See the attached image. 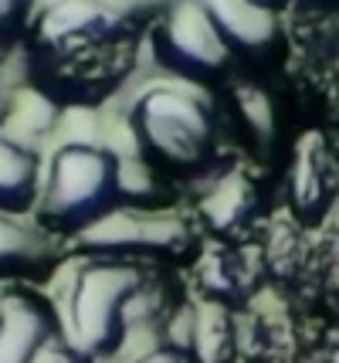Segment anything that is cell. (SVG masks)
Instances as JSON below:
<instances>
[{"label":"cell","mask_w":339,"mask_h":363,"mask_svg":"<svg viewBox=\"0 0 339 363\" xmlns=\"http://www.w3.org/2000/svg\"><path fill=\"white\" fill-rule=\"evenodd\" d=\"M68 258L65 241L41 231L34 218L0 211V282L38 285Z\"/></svg>","instance_id":"obj_10"},{"label":"cell","mask_w":339,"mask_h":363,"mask_svg":"<svg viewBox=\"0 0 339 363\" xmlns=\"http://www.w3.org/2000/svg\"><path fill=\"white\" fill-rule=\"evenodd\" d=\"M58 340H65L58 306L38 285L0 289V363H38Z\"/></svg>","instance_id":"obj_8"},{"label":"cell","mask_w":339,"mask_h":363,"mask_svg":"<svg viewBox=\"0 0 339 363\" xmlns=\"http://www.w3.org/2000/svg\"><path fill=\"white\" fill-rule=\"evenodd\" d=\"M130 363H197V360L190 350L173 343V340H156L153 347H146L143 353H136Z\"/></svg>","instance_id":"obj_17"},{"label":"cell","mask_w":339,"mask_h":363,"mask_svg":"<svg viewBox=\"0 0 339 363\" xmlns=\"http://www.w3.org/2000/svg\"><path fill=\"white\" fill-rule=\"evenodd\" d=\"M130 207L126 160L98 143H65L51 153L34 204V224L58 241H75Z\"/></svg>","instance_id":"obj_4"},{"label":"cell","mask_w":339,"mask_h":363,"mask_svg":"<svg viewBox=\"0 0 339 363\" xmlns=\"http://www.w3.org/2000/svg\"><path fill=\"white\" fill-rule=\"evenodd\" d=\"M258 248L248 252V245H221L214 241L207 252L194 258V282L207 302H221L227 309H241L251 302L261 282Z\"/></svg>","instance_id":"obj_11"},{"label":"cell","mask_w":339,"mask_h":363,"mask_svg":"<svg viewBox=\"0 0 339 363\" xmlns=\"http://www.w3.org/2000/svg\"><path fill=\"white\" fill-rule=\"evenodd\" d=\"M285 201L292 221L316 231L339 201V157L323 133H306L295 143L285 170Z\"/></svg>","instance_id":"obj_7"},{"label":"cell","mask_w":339,"mask_h":363,"mask_svg":"<svg viewBox=\"0 0 339 363\" xmlns=\"http://www.w3.org/2000/svg\"><path fill=\"white\" fill-rule=\"evenodd\" d=\"M221 34L234 51V58H268L282 41L278 14H265L255 7H244L238 0H207Z\"/></svg>","instance_id":"obj_13"},{"label":"cell","mask_w":339,"mask_h":363,"mask_svg":"<svg viewBox=\"0 0 339 363\" xmlns=\"http://www.w3.org/2000/svg\"><path fill=\"white\" fill-rule=\"evenodd\" d=\"M227 109L238 119V129L244 133V140L251 143V150L258 157H272L275 133H278V116H275L272 95L265 92L255 82H231L227 85Z\"/></svg>","instance_id":"obj_14"},{"label":"cell","mask_w":339,"mask_h":363,"mask_svg":"<svg viewBox=\"0 0 339 363\" xmlns=\"http://www.w3.org/2000/svg\"><path fill=\"white\" fill-rule=\"evenodd\" d=\"M31 11L34 0H0V51H7L11 41H21Z\"/></svg>","instance_id":"obj_16"},{"label":"cell","mask_w":339,"mask_h":363,"mask_svg":"<svg viewBox=\"0 0 339 363\" xmlns=\"http://www.w3.org/2000/svg\"><path fill=\"white\" fill-rule=\"evenodd\" d=\"M244 7H255V11H265V14H282L292 0H238Z\"/></svg>","instance_id":"obj_20"},{"label":"cell","mask_w":339,"mask_h":363,"mask_svg":"<svg viewBox=\"0 0 339 363\" xmlns=\"http://www.w3.org/2000/svg\"><path fill=\"white\" fill-rule=\"evenodd\" d=\"M323 11H339V0H316Z\"/></svg>","instance_id":"obj_21"},{"label":"cell","mask_w":339,"mask_h":363,"mask_svg":"<svg viewBox=\"0 0 339 363\" xmlns=\"http://www.w3.org/2000/svg\"><path fill=\"white\" fill-rule=\"evenodd\" d=\"M329 21L312 34V68L329 92L339 95V11H326Z\"/></svg>","instance_id":"obj_15"},{"label":"cell","mask_w":339,"mask_h":363,"mask_svg":"<svg viewBox=\"0 0 339 363\" xmlns=\"http://www.w3.org/2000/svg\"><path fill=\"white\" fill-rule=\"evenodd\" d=\"M146 45L156 68L183 85H217L234 68V51L207 0H166L149 21Z\"/></svg>","instance_id":"obj_5"},{"label":"cell","mask_w":339,"mask_h":363,"mask_svg":"<svg viewBox=\"0 0 339 363\" xmlns=\"http://www.w3.org/2000/svg\"><path fill=\"white\" fill-rule=\"evenodd\" d=\"M14 116V92L7 85V51H0V129Z\"/></svg>","instance_id":"obj_19"},{"label":"cell","mask_w":339,"mask_h":363,"mask_svg":"<svg viewBox=\"0 0 339 363\" xmlns=\"http://www.w3.org/2000/svg\"><path fill=\"white\" fill-rule=\"evenodd\" d=\"M38 363H96V360L85 357L81 350H75L68 340H58V343H51V347L45 350V357Z\"/></svg>","instance_id":"obj_18"},{"label":"cell","mask_w":339,"mask_h":363,"mask_svg":"<svg viewBox=\"0 0 339 363\" xmlns=\"http://www.w3.org/2000/svg\"><path fill=\"white\" fill-rule=\"evenodd\" d=\"M136 160L156 177L194 180V187L231 167L224 146V116L204 89L153 85L132 99L126 112Z\"/></svg>","instance_id":"obj_3"},{"label":"cell","mask_w":339,"mask_h":363,"mask_svg":"<svg viewBox=\"0 0 339 363\" xmlns=\"http://www.w3.org/2000/svg\"><path fill=\"white\" fill-rule=\"evenodd\" d=\"M153 14L122 0H34L21 34L24 79L51 106H102L132 75Z\"/></svg>","instance_id":"obj_1"},{"label":"cell","mask_w":339,"mask_h":363,"mask_svg":"<svg viewBox=\"0 0 339 363\" xmlns=\"http://www.w3.org/2000/svg\"><path fill=\"white\" fill-rule=\"evenodd\" d=\"M156 265L126 258H79L62 296V330L75 350L92 360H113L139 330L170 326L180 299L166 296Z\"/></svg>","instance_id":"obj_2"},{"label":"cell","mask_w":339,"mask_h":363,"mask_svg":"<svg viewBox=\"0 0 339 363\" xmlns=\"http://www.w3.org/2000/svg\"><path fill=\"white\" fill-rule=\"evenodd\" d=\"M41 180H45L41 153L28 143L0 133V211L31 218Z\"/></svg>","instance_id":"obj_12"},{"label":"cell","mask_w":339,"mask_h":363,"mask_svg":"<svg viewBox=\"0 0 339 363\" xmlns=\"http://www.w3.org/2000/svg\"><path fill=\"white\" fill-rule=\"evenodd\" d=\"M197 221L221 245H251L258 241L261 190L255 177L227 167L207 184L197 187Z\"/></svg>","instance_id":"obj_9"},{"label":"cell","mask_w":339,"mask_h":363,"mask_svg":"<svg viewBox=\"0 0 339 363\" xmlns=\"http://www.w3.org/2000/svg\"><path fill=\"white\" fill-rule=\"evenodd\" d=\"M79 258H126L143 265H180L200 252L197 228L166 207H122L65 245Z\"/></svg>","instance_id":"obj_6"}]
</instances>
